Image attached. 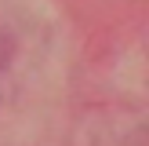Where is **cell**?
Wrapping results in <instances>:
<instances>
[]
</instances>
